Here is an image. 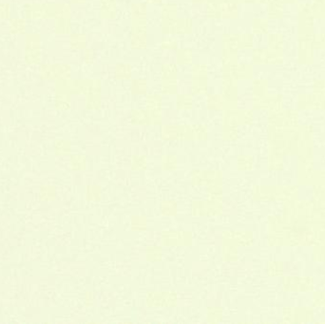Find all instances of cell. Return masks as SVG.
Listing matches in <instances>:
<instances>
[{
	"label": "cell",
	"instance_id": "obj_35",
	"mask_svg": "<svg viewBox=\"0 0 325 324\" xmlns=\"http://www.w3.org/2000/svg\"><path fill=\"white\" fill-rule=\"evenodd\" d=\"M193 142H204L209 137V129L203 123L191 124Z\"/></svg>",
	"mask_w": 325,
	"mask_h": 324
},
{
	"label": "cell",
	"instance_id": "obj_8",
	"mask_svg": "<svg viewBox=\"0 0 325 324\" xmlns=\"http://www.w3.org/2000/svg\"><path fill=\"white\" fill-rule=\"evenodd\" d=\"M189 180L195 187L206 188L213 184H224V173L219 169L195 168L190 171Z\"/></svg>",
	"mask_w": 325,
	"mask_h": 324
},
{
	"label": "cell",
	"instance_id": "obj_2",
	"mask_svg": "<svg viewBox=\"0 0 325 324\" xmlns=\"http://www.w3.org/2000/svg\"><path fill=\"white\" fill-rule=\"evenodd\" d=\"M144 302L151 309H173L179 304V295L175 291L150 290L145 294Z\"/></svg>",
	"mask_w": 325,
	"mask_h": 324
},
{
	"label": "cell",
	"instance_id": "obj_47",
	"mask_svg": "<svg viewBox=\"0 0 325 324\" xmlns=\"http://www.w3.org/2000/svg\"><path fill=\"white\" fill-rule=\"evenodd\" d=\"M13 9L9 3L0 2V20H9L12 18Z\"/></svg>",
	"mask_w": 325,
	"mask_h": 324
},
{
	"label": "cell",
	"instance_id": "obj_4",
	"mask_svg": "<svg viewBox=\"0 0 325 324\" xmlns=\"http://www.w3.org/2000/svg\"><path fill=\"white\" fill-rule=\"evenodd\" d=\"M159 134L164 142H193L191 124L163 123Z\"/></svg>",
	"mask_w": 325,
	"mask_h": 324
},
{
	"label": "cell",
	"instance_id": "obj_42",
	"mask_svg": "<svg viewBox=\"0 0 325 324\" xmlns=\"http://www.w3.org/2000/svg\"><path fill=\"white\" fill-rule=\"evenodd\" d=\"M221 4L215 2H206L204 4V16L210 20L221 19Z\"/></svg>",
	"mask_w": 325,
	"mask_h": 324
},
{
	"label": "cell",
	"instance_id": "obj_23",
	"mask_svg": "<svg viewBox=\"0 0 325 324\" xmlns=\"http://www.w3.org/2000/svg\"><path fill=\"white\" fill-rule=\"evenodd\" d=\"M164 250L163 246L157 245H150L144 249V258L147 262L151 263H159L163 260Z\"/></svg>",
	"mask_w": 325,
	"mask_h": 324
},
{
	"label": "cell",
	"instance_id": "obj_29",
	"mask_svg": "<svg viewBox=\"0 0 325 324\" xmlns=\"http://www.w3.org/2000/svg\"><path fill=\"white\" fill-rule=\"evenodd\" d=\"M130 91L134 96H146L149 91V83L146 79L134 78L131 80Z\"/></svg>",
	"mask_w": 325,
	"mask_h": 324
},
{
	"label": "cell",
	"instance_id": "obj_38",
	"mask_svg": "<svg viewBox=\"0 0 325 324\" xmlns=\"http://www.w3.org/2000/svg\"><path fill=\"white\" fill-rule=\"evenodd\" d=\"M221 19L224 20H231L237 18L238 9L236 2H225L222 3L220 6Z\"/></svg>",
	"mask_w": 325,
	"mask_h": 324
},
{
	"label": "cell",
	"instance_id": "obj_17",
	"mask_svg": "<svg viewBox=\"0 0 325 324\" xmlns=\"http://www.w3.org/2000/svg\"><path fill=\"white\" fill-rule=\"evenodd\" d=\"M159 164L163 172H174L179 167V158L175 153L167 152L161 156Z\"/></svg>",
	"mask_w": 325,
	"mask_h": 324
},
{
	"label": "cell",
	"instance_id": "obj_7",
	"mask_svg": "<svg viewBox=\"0 0 325 324\" xmlns=\"http://www.w3.org/2000/svg\"><path fill=\"white\" fill-rule=\"evenodd\" d=\"M38 77L43 81H58L71 78L72 68L68 63H41L37 70Z\"/></svg>",
	"mask_w": 325,
	"mask_h": 324
},
{
	"label": "cell",
	"instance_id": "obj_20",
	"mask_svg": "<svg viewBox=\"0 0 325 324\" xmlns=\"http://www.w3.org/2000/svg\"><path fill=\"white\" fill-rule=\"evenodd\" d=\"M91 85V79H70V94L71 95H86Z\"/></svg>",
	"mask_w": 325,
	"mask_h": 324
},
{
	"label": "cell",
	"instance_id": "obj_41",
	"mask_svg": "<svg viewBox=\"0 0 325 324\" xmlns=\"http://www.w3.org/2000/svg\"><path fill=\"white\" fill-rule=\"evenodd\" d=\"M71 94L68 92H54V103L60 110H68L71 105Z\"/></svg>",
	"mask_w": 325,
	"mask_h": 324
},
{
	"label": "cell",
	"instance_id": "obj_3",
	"mask_svg": "<svg viewBox=\"0 0 325 324\" xmlns=\"http://www.w3.org/2000/svg\"><path fill=\"white\" fill-rule=\"evenodd\" d=\"M209 68L205 63H193L190 67V92L196 96L208 93Z\"/></svg>",
	"mask_w": 325,
	"mask_h": 324
},
{
	"label": "cell",
	"instance_id": "obj_1",
	"mask_svg": "<svg viewBox=\"0 0 325 324\" xmlns=\"http://www.w3.org/2000/svg\"><path fill=\"white\" fill-rule=\"evenodd\" d=\"M43 40L39 33L30 32L24 35L23 39V59L30 67L39 66L42 63Z\"/></svg>",
	"mask_w": 325,
	"mask_h": 324
},
{
	"label": "cell",
	"instance_id": "obj_49",
	"mask_svg": "<svg viewBox=\"0 0 325 324\" xmlns=\"http://www.w3.org/2000/svg\"><path fill=\"white\" fill-rule=\"evenodd\" d=\"M86 303L89 305H92L94 303V295L92 293H88L86 295Z\"/></svg>",
	"mask_w": 325,
	"mask_h": 324
},
{
	"label": "cell",
	"instance_id": "obj_14",
	"mask_svg": "<svg viewBox=\"0 0 325 324\" xmlns=\"http://www.w3.org/2000/svg\"><path fill=\"white\" fill-rule=\"evenodd\" d=\"M129 122L135 127H150V115L146 109H132L129 114Z\"/></svg>",
	"mask_w": 325,
	"mask_h": 324
},
{
	"label": "cell",
	"instance_id": "obj_45",
	"mask_svg": "<svg viewBox=\"0 0 325 324\" xmlns=\"http://www.w3.org/2000/svg\"><path fill=\"white\" fill-rule=\"evenodd\" d=\"M220 134L222 140L225 141V142L236 140L238 135L237 129H236V127L222 125Z\"/></svg>",
	"mask_w": 325,
	"mask_h": 324
},
{
	"label": "cell",
	"instance_id": "obj_16",
	"mask_svg": "<svg viewBox=\"0 0 325 324\" xmlns=\"http://www.w3.org/2000/svg\"><path fill=\"white\" fill-rule=\"evenodd\" d=\"M221 53H236L239 47L238 35L233 33H224L221 35Z\"/></svg>",
	"mask_w": 325,
	"mask_h": 324
},
{
	"label": "cell",
	"instance_id": "obj_10",
	"mask_svg": "<svg viewBox=\"0 0 325 324\" xmlns=\"http://www.w3.org/2000/svg\"><path fill=\"white\" fill-rule=\"evenodd\" d=\"M164 99L160 93H149L145 98V109L150 115V127H160L164 123Z\"/></svg>",
	"mask_w": 325,
	"mask_h": 324
},
{
	"label": "cell",
	"instance_id": "obj_44",
	"mask_svg": "<svg viewBox=\"0 0 325 324\" xmlns=\"http://www.w3.org/2000/svg\"><path fill=\"white\" fill-rule=\"evenodd\" d=\"M204 189L206 198L213 200H224V184H213Z\"/></svg>",
	"mask_w": 325,
	"mask_h": 324
},
{
	"label": "cell",
	"instance_id": "obj_36",
	"mask_svg": "<svg viewBox=\"0 0 325 324\" xmlns=\"http://www.w3.org/2000/svg\"><path fill=\"white\" fill-rule=\"evenodd\" d=\"M149 220L141 214L132 215L130 218V228L135 232H144L148 229Z\"/></svg>",
	"mask_w": 325,
	"mask_h": 324
},
{
	"label": "cell",
	"instance_id": "obj_46",
	"mask_svg": "<svg viewBox=\"0 0 325 324\" xmlns=\"http://www.w3.org/2000/svg\"><path fill=\"white\" fill-rule=\"evenodd\" d=\"M222 67H235L237 66L238 56L236 53H221Z\"/></svg>",
	"mask_w": 325,
	"mask_h": 324
},
{
	"label": "cell",
	"instance_id": "obj_12",
	"mask_svg": "<svg viewBox=\"0 0 325 324\" xmlns=\"http://www.w3.org/2000/svg\"><path fill=\"white\" fill-rule=\"evenodd\" d=\"M22 17L27 21H39L46 20L45 17V3L30 2L26 3L21 10Z\"/></svg>",
	"mask_w": 325,
	"mask_h": 324
},
{
	"label": "cell",
	"instance_id": "obj_22",
	"mask_svg": "<svg viewBox=\"0 0 325 324\" xmlns=\"http://www.w3.org/2000/svg\"><path fill=\"white\" fill-rule=\"evenodd\" d=\"M69 39H68V44L70 47V50L72 51H84L87 49L88 45V36L83 34V33H71Z\"/></svg>",
	"mask_w": 325,
	"mask_h": 324
},
{
	"label": "cell",
	"instance_id": "obj_28",
	"mask_svg": "<svg viewBox=\"0 0 325 324\" xmlns=\"http://www.w3.org/2000/svg\"><path fill=\"white\" fill-rule=\"evenodd\" d=\"M71 28V18H56L53 20V31L55 35H70Z\"/></svg>",
	"mask_w": 325,
	"mask_h": 324
},
{
	"label": "cell",
	"instance_id": "obj_33",
	"mask_svg": "<svg viewBox=\"0 0 325 324\" xmlns=\"http://www.w3.org/2000/svg\"><path fill=\"white\" fill-rule=\"evenodd\" d=\"M205 318L208 323H219L224 318V309L223 307L212 304L205 309Z\"/></svg>",
	"mask_w": 325,
	"mask_h": 324
},
{
	"label": "cell",
	"instance_id": "obj_11",
	"mask_svg": "<svg viewBox=\"0 0 325 324\" xmlns=\"http://www.w3.org/2000/svg\"><path fill=\"white\" fill-rule=\"evenodd\" d=\"M102 88L103 83L100 79H91V85L88 93L85 95V107L88 111L95 112L99 111L103 105L102 99Z\"/></svg>",
	"mask_w": 325,
	"mask_h": 324
},
{
	"label": "cell",
	"instance_id": "obj_43",
	"mask_svg": "<svg viewBox=\"0 0 325 324\" xmlns=\"http://www.w3.org/2000/svg\"><path fill=\"white\" fill-rule=\"evenodd\" d=\"M87 198L89 201L92 202H99L102 200L103 197V189L101 185L96 184H91L87 187Z\"/></svg>",
	"mask_w": 325,
	"mask_h": 324
},
{
	"label": "cell",
	"instance_id": "obj_48",
	"mask_svg": "<svg viewBox=\"0 0 325 324\" xmlns=\"http://www.w3.org/2000/svg\"><path fill=\"white\" fill-rule=\"evenodd\" d=\"M83 61L87 65H92L96 61V53L92 49H85L83 53Z\"/></svg>",
	"mask_w": 325,
	"mask_h": 324
},
{
	"label": "cell",
	"instance_id": "obj_13",
	"mask_svg": "<svg viewBox=\"0 0 325 324\" xmlns=\"http://www.w3.org/2000/svg\"><path fill=\"white\" fill-rule=\"evenodd\" d=\"M117 15V0H99V16L103 20H114Z\"/></svg>",
	"mask_w": 325,
	"mask_h": 324
},
{
	"label": "cell",
	"instance_id": "obj_32",
	"mask_svg": "<svg viewBox=\"0 0 325 324\" xmlns=\"http://www.w3.org/2000/svg\"><path fill=\"white\" fill-rule=\"evenodd\" d=\"M221 256L224 263L235 262L237 259V247L233 244L221 243Z\"/></svg>",
	"mask_w": 325,
	"mask_h": 324
},
{
	"label": "cell",
	"instance_id": "obj_21",
	"mask_svg": "<svg viewBox=\"0 0 325 324\" xmlns=\"http://www.w3.org/2000/svg\"><path fill=\"white\" fill-rule=\"evenodd\" d=\"M129 167L134 172H144L149 167V159L143 153H133L129 160Z\"/></svg>",
	"mask_w": 325,
	"mask_h": 324
},
{
	"label": "cell",
	"instance_id": "obj_5",
	"mask_svg": "<svg viewBox=\"0 0 325 324\" xmlns=\"http://www.w3.org/2000/svg\"><path fill=\"white\" fill-rule=\"evenodd\" d=\"M224 200L195 199L190 202V212L194 217L216 218L223 215L225 210Z\"/></svg>",
	"mask_w": 325,
	"mask_h": 324
},
{
	"label": "cell",
	"instance_id": "obj_51",
	"mask_svg": "<svg viewBox=\"0 0 325 324\" xmlns=\"http://www.w3.org/2000/svg\"><path fill=\"white\" fill-rule=\"evenodd\" d=\"M87 2V0H69V3L72 5H83Z\"/></svg>",
	"mask_w": 325,
	"mask_h": 324
},
{
	"label": "cell",
	"instance_id": "obj_39",
	"mask_svg": "<svg viewBox=\"0 0 325 324\" xmlns=\"http://www.w3.org/2000/svg\"><path fill=\"white\" fill-rule=\"evenodd\" d=\"M159 46L163 52H176L179 49V40L173 35H164Z\"/></svg>",
	"mask_w": 325,
	"mask_h": 324
},
{
	"label": "cell",
	"instance_id": "obj_34",
	"mask_svg": "<svg viewBox=\"0 0 325 324\" xmlns=\"http://www.w3.org/2000/svg\"><path fill=\"white\" fill-rule=\"evenodd\" d=\"M178 79H161V94L166 96H175L178 93Z\"/></svg>",
	"mask_w": 325,
	"mask_h": 324
},
{
	"label": "cell",
	"instance_id": "obj_37",
	"mask_svg": "<svg viewBox=\"0 0 325 324\" xmlns=\"http://www.w3.org/2000/svg\"><path fill=\"white\" fill-rule=\"evenodd\" d=\"M161 79H178L179 69L174 62H165L160 68Z\"/></svg>",
	"mask_w": 325,
	"mask_h": 324
},
{
	"label": "cell",
	"instance_id": "obj_9",
	"mask_svg": "<svg viewBox=\"0 0 325 324\" xmlns=\"http://www.w3.org/2000/svg\"><path fill=\"white\" fill-rule=\"evenodd\" d=\"M149 45L148 21H131L130 46L133 51H144Z\"/></svg>",
	"mask_w": 325,
	"mask_h": 324
},
{
	"label": "cell",
	"instance_id": "obj_50",
	"mask_svg": "<svg viewBox=\"0 0 325 324\" xmlns=\"http://www.w3.org/2000/svg\"><path fill=\"white\" fill-rule=\"evenodd\" d=\"M145 2L148 5H153V6H158L162 5L164 3V0H145Z\"/></svg>",
	"mask_w": 325,
	"mask_h": 324
},
{
	"label": "cell",
	"instance_id": "obj_52",
	"mask_svg": "<svg viewBox=\"0 0 325 324\" xmlns=\"http://www.w3.org/2000/svg\"><path fill=\"white\" fill-rule=\"evenodd\" d=\"M191 2L194 5H203L205 4L206 0H191Z\"/></svg>",
	"mask_w": 325,
	"mask_h": 324
},
{
	"label": "cell",
	"instance_id": "obj_18",
	"mask_svg": "<svg viewBox=\"0 0 325 324\" xmlns=\"http://www.w3.org/2000/svg\"><path fill=\"white\" fill-rule=\"evenodd\" d=\"M204 105L207 111L223 112L226 106V102L222 93H207L205 95Z\"/></svg>",
	"mask_w": 325,
	"mask_h": 324
},
{
	"label": "cell",
	"instance_id": "obj_27",
	"mask_svg": "<svg viewBox=\"0 0 325 324\" xmlns=\"http://www.w3.org/2000/svg\"><path fill=\"white\" fill-rule=\"evenodd\" d=\"M159 211L162 216L167 218H174L179 212V204L177 201L167 199L161 201L159 204Z\"/></svg>",
	"mask_w": 325,
	"mask_h": 324
},
{
	"label": "cell",
	"instance_id": "obj_31",
	"mask_svg": "<svg viewBox=\"0 0 325 324\" xmlns=\"http://www.w3.org/2000/svg\"><path fill=\"white\" fill-rule=\"evenodd\" d=\"M179 14V6L176 2H165L160 7L161 19H177Z\"/></svg>",
	"mask_w": 325,
	"mask_h": 324
},
{
	"label": "cell",
	"instance_id": "obj_6",
	"mask_svg": "<svg viewBox=\"0 0 325 324\" xmlns=\"http://www.w3.org/2000/svg\"><path fill=\"white\" fill-rule=\"evenodd\" d=\"M193 241V233L185 229H166L159 236V244L163 247H188Z\"/></svg>",
	"mask_w": 325,
	"mask_h": 324
},
{
	"label": "cell",
	"instance_id": "obj_19",
	"mask_svg": "<svg viewBox=\"0 0 325 324\" xmlns=\"http://www.w3.org/2000/svg\"><path fill=\"white\" fill-rule=\"evenodd\" d=\"M176 110L179 112H189L193 109L194 97L192 93L181 92L177 93L174 100Z\"/></svg>",
	"mask_w": 325,
	"mask_h": 324
},
{
	"label": "cell",
	"instance_id": "obj_30",
	"mask_svg": "<svg viewBox=\"0 0 325 324\" xmlns=\"http://www.w3.org/2000/svg\"><path fill=\"white\" fill-rule=\"evenodd\" d=\"M193 19L188 17L178 18L176 21L175 35H188L193 33Z\"/></svg>",
	"mask_w": 325,
	"mask_h": 324
},
{
	"label": "cell",
	"instance_id": "obj_25",
	"mask_svg": "<svg viewBox=\"0 0 325 324\" xmlns=\"http://www.w3.org/2000/svg\"><path fill=\"white\" fill-rule=\"evenodd\" d=\"M193 59V50L190 48H179L175 52V63L178 66H191Z\"/></svg>",
	"mask_w": 325,
	"mask_h": 324
},
{
	"label": "cell",
	"instance_id": "obj_15",
	"mask_svg": "<svg viewBox=\"0 0 325 324\" xmlns=\"http://www.w3.org/2000/svg\"><path fill=\"white\" fill-rule=\"evenodd\" d=\"M131 21H148V4L143 1L132 2L130 7Z\"/></svg>",
	"mask_w": 325,
	"mask_h": 324
},
{
	"label": "cell",
	"instance_id": "obj_24",
	"mask_svg": "<svg viewBox=\"0 0 325 324\" xmlns=\"http://www.w3.org/2000/svg\"><path fill=\"white\" fill-rule=\"evenodd\" d=\"M133 68L130 63H117L114 68V76L118 81L132 80Z\"/></svg>",
	"mask_w": 325,
	"mask_h": 324
},
{
	"label": "cell",
	"instance_id": "obj_40",
	"mask_svg": "<svg viewBox=\"0 0 325 324\" xmlns=\"http://www.w3.org/2000/svg\"><path fill=\"white\" fill-rule=\"evenodd\" d=\"M222 115V125L237 127L239 124V114L235 109H225Z\"/></svg>",
	"mask_w": 325,
	"mask_h": 324
},
{
	"label": "cell",
	"instance_id": "obj_26",
	"mask_svg": "<svg viewBox=\"0 0 325 324\" xmlns=\"http://www.w3.org/2000/svg\"><path fill=\"white\" fill-rule=\"evenodd\" d=\"M28 30L27 20L23 17L21 18H12L9 19L8 31L13 35H24Z\"/></svg>",
	"mask_w": 325,
	"mask_h": 324
}]
</instances>
